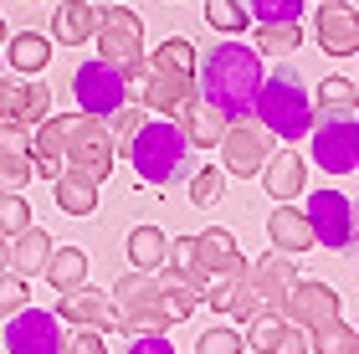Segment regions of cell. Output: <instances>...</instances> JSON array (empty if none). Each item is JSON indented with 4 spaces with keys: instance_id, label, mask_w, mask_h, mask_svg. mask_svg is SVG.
Returning <instances> with one entry per match:
<instances>
[{
    "instance_id": "6da1fadb",
    "label": "cell",
    "mask_w": 359,
    "mask_h": 354,
    "mask_svg": "<svg viewBox=\"0 0 359 354\" xmlns=\"http://www.w3.org/2000/svg\"><path fill=\"white\" fill-rule=\"evenodd\" d=\"M257 88H262V57L247 41H216L205 57H195V93L210 108H221L226 123L252 118Z\"/></svg>"
},
{
    "instance_id": "7a4b0ae2",
    "label": "cell",
    "mask_w": 359,
    "mask_h": 354,
    "mask_svg": "<svg viewBox=\"0 0 359 354\" xmlns=\"http://www.w3.org/2000/svg\"><path fill=\"white\" fill-rule=\"evenodd\" d=\"M128 165L144 185H175L195 170V144L185 139V128L170 118H144L139 134L123 144Z\"/></svg>"
},
{
    "instance_id": "3957f363",
    "label": "cell",
    "mask_w": 359,
    "mask_h": 354,
    "mask_svg": "<svg viewBox=\"0 0 359 354\" xmlns=\"http://www.w3.org/2000/svg\"><path fill=\"white\" fill-rule=\"evenodd\" d=\"M313 114H318V108L308 103V83H303V72L292 67V62H283L277 72H262V88H257L252 118L262 123L272 139H283V144L308 139V123H313Z\"/></svg>"
},
{
    "instance_id": "277c9868",
    "label": "cell",
    "mask_w": 359,
    "mask_h": 354,
    "mask_svg": "<svg viewBox=\"0 0 359 354\" xmlns=\"http://www.w3.org/2000/svg\"><path fill=\"white\" fill-rule=\"evenodd\" d=\"M57 128V144H62V165H77L97 175V180H108L113 175V159H118V144L108 134V118H93V114H62L52 118Z\"/></svg>"
},
{
    "instance_id": "5b68a950",
    "label": "cell",
    "mask_w": 359,
    "mask_h": 354,
    "mask_svg": "<svg viewBox=\"0 0 359 354\" xmlns=\"http://www.w3.org/2000/svg\"><path fill=\"white\" fill-rule=\"evenodd\" d=\"M93 41H97V57L113 62L128 83H139L144 77V21L128 6H103L97 11V31H93Z\"/></svg>"
},
{
    "instance_id": "8992f818",
    "label": "cell",
    "mask_w": 359,
    "mask_h": 354,
    "mask_svg": "<svg viewBox=\"0 0 359 354\" xmlns=\"http://www.w3.org/2000/svg\"><path fill=\"white\" fill-rule=\"evenodd\" d=\"M308 139H313V165L318 170H329V175H354L359 170V118H354V103L313 114Z\"/></svg>"
},
{
    "instance_id": "52a82bcc",
    "label": "cell",
    "mask_w": 359,
    "mask_h": 354,
    "mask_svg": "<svg viewBox=\"0 0 359 354\" xmlns=\"http://www.w3.org/2000/svg\"><path fill=\"white\" fill-rule=\"evenodd\" d=\"M113 308H118V329L134 339V334H170V318L159 308V282L154 272H128V278L113 282Z\"/></svg>"
},
{
    "instance_id": "ba28073f",
    "label": "cell",
    "mask_w": 359,
    "mask_h": 354,
    "mask_svg": "<svg viewBox=\"0 0 359 354\" xmlns=\"http://www.w3.org/2000/svg\"><path fill=\"white\" fill-rule=\"evenodd\" d=\"M72 98H77V114H93V118H108L113 108L128 103V77L113 67V62H83L72 72Z\"/></svg>"
},
{
    "instance_id": "9c48e42d",
    "label": "cell",
    "mask_w": 359,
    "mask_h": 354,
    "mask_svg": "<svg viewBox=\"0 0 359 354\" xmlns=\"http://www.w3.org/2000/svg\"><path fill=\"white\" fill-rule=\"evenodd\" d=\"M303 216H308V231H313V247L354 252V200L344 190H313Z\"/></svg>"
},
{
    "instance_id": "30bf717a",
    "label": "cell",
    "mask_w": 359,
    "mask_h": 354,
    "mask_svg": "<svg viewBox=\"0 0 359 354\" xmlns=\"http://www.w3.org/2000/svg\"><path fill=\"white\" fill-rule=\"evenodd\" d=\"M6 354H57L62 349V318L52 308H15L6 318Z\"/></svg>"
},
{
    "instance_id": "8fae6325",
    "label": "cell",
    "mask_w": 359,
    "mask_h": 354,
    "mask_svg": "<svg viewBox=\"0 0 359 354\" xmlns=\"http://www.w3.org/2000/svg\"><path fill=\"white\" fill-rule=\"evenodd\" d=\"M267 144H272V134L257 118H236V123H226V134H221V144L216 149L226 154V175H241V180H247V175H257L267 165Z\"/></svg>"
},
{
    "instance_id": "7c38bea8",
    "label": "cell",
    "mask_w": 359,
    "mask_h": 354,
    "mask_svg": "<svg viewBox=\"0 0 359 354\" xmlns=\"http://www.w3.org/2000/svg\"><path fill=\"white\" fill-rule=\"evenodd\" d=\"M283 318L287 324H298V329H323L329 318H339V293L329 282H313V278H292L287 287V298H283Z\"/></svg>"
},
{
    "instance_id": "4fadbf2b",
    "label": "cell",
    "mask_w": 359,
    "mask_h": 354,
    "mask_svg": "<svg viewBox=\"0 0 359 354\" xmlns=\"http://www.w3.org/2000/svg\"><path fill=\"white\" fill-rule=\"evenodd\" d=\"M41 118H52V88L36 77H0V123L36 128Z\"/></svg>"
},
{
    "instance_id": "5bb4252c",
    "label": "cell",
    "mask_w": 359,
    "mask_h": 354,
    "mask_svg": "<svg viewBox=\"0 0 359 354\" xmlns=\"http://www.w3.org/2000/svg\"><path fill=\"white\" fill-rule=\"evenodd\" d=\"M57 318L72 329H93V334H118V308L103 287H72V293H57Z\"/></svg>"
},
{
    "instance_id": "9a60e30c",
    "label": "cell",
    "mask_w": 359,
    "mask_h": 354,
    "mask_svg": "<svg viewBox=\"0 0 359 354\" xmlns=\"http://www.w3.org/2000/svg\"><path fill=\"white\" fill-rule=\"evenodd\" d=\"M318 46L329 57H354L359 52V15H354V0H323V11H318Z\"/></svg>"
},
{
    "instance_id": "2e32d148",
    "label": "cell",
    "mask_w": 359,
    "mask_h": 354,
    "mask_svg": "<svg viewBox=\"0 0 359 354\" xmlns=\"http://www.w3.org/2000/svg\"><path fill=\"white\" fill-rule=\"evenodd\" d=\"M195 262H201V272L210 282L216 278H241V272H247V257H241L236 236L226 226H205L201 236H195Z\"/></svg>"
},
{
    "instance_id": "e0dca14e",
    "label": "cell",
    "mask_w": 359,
    "mask_h": 354,
    "mask_svg": "<svg viewBox=\"0 0 359 354\" xmlns=\"http://www.w3.org/2000/svg\"><path fill=\"white\" fill-rule=\"evenodd\" d=\"M292 278H298V267H292L287 252H267L262 262H247V287L257 293L262 308H277V313H283V298H287Z\"/></svg>"
},
{
    "instance_id": "ac0fdd59",
    "label": "cell",
    "mask_w": 359,
    "mask_h": 354,
    "mask_svg": "<svg viewBox=\"0 0 359 354\" xmlns=\"http://www.w3.org/2000/svg\"><path fill=\"white\" fill-rule=\"evenodd\" d=\"M139 88H144V108H154L159 118H175V114H180V103H190V98H195V77L154 72L149 62H144V77H139Z\"/></svg>"
},
{
    "instance_id": "d6986e66",
    "label": "cell",
    "mask_w": 359,
    "mask_h": 354,
    "mask_svg": "<svg viewBox=\"0 0 359 354\" xmlns=\"http://www.w3.org/2000/svg\"><path fill=\"white\" fill-rule=\"evenodd\" d=\"M46 257H52V236H46L36 221H31L26 231H15V236H11V247H0V267L21 272V278L31 282V278H41Z\"/></svg>"
},
{
    "instance_id": "ffe728a7",
    "label": "cell",
    "mask_w": 359,
    "mask_h": 354,
    "mask_svg": "<svg viewBox=\"0 0 359 354\" xmlns=\"http://www.w3.org/2000/svg\"><path fill=\"white\" fill-rule=\"evenodd\" d=\"M257 175H262V185H267L272 200H298L303 190H308V165H303L298 149H277V154H267V165L257 170Z\"/></svg>"
},
{
    "instance_id": "44dd1931",
    "label": "cell",
    "mask_w": 359,
    "mask_h": 354,
    "mask_svg": "<svg viewBox=\"0 0 359 354\" xmlns=\"http://www.w3.org/2000/svg\"><path fill=\"white\" fill-rule=\"evenodd\" d=\"M205 308H216L226 318H236V324H247L252 313H262V303H257V293L247 287V272L241 278H216V282H205Z\"/></svg>"
},
{
    "instance_id": "7402d4cb",
    "label": "cell",
    "mask_w": 359,
    "mask_h": 354,
    "mask_svg": "<svg viewBox=\"0 0 359 354\" xmlns=\"http://www.w3.org/2000/svg\"><path fill=\"white\" fill-rule=\"evenodd\" d=\"M97 175H88V170H77V165H62V175L52 180V196H57V205L67 216H93L97 211Z\"/></svg>"
},
{
    "instance_id": "603a6c76",
    "label": "cell",
    "mask_w": 359,
    "mask_h": 354,
    "mask_svg": "<svg viewBox=\"0 0 359 354\" xmlns=\"http://www.w3.org/2000/svg\"><path fill=\"white\" fill-rule=\"evenodd\" d=\"M180 128H185V139L195 144V149H216L221 134H226V118H221V108H210L201 93H195L190 103H180Z\"/></svg>"
},
{
    "instance_id": "cb8c5ba5",
    "label": "cell",
    "mask_w": 359,
    "mask_h": 354,
    "mask_svg": "<svg viewBox=\"0 0 359 354\" xmlns=\"http://www.w3.org/2000/svg\"><path fill=\"white\" fill-rule=\"evenodd\" d=\"M93 31H97V6L93 0H62L52 11V41L83 46V41H93Z\"/></svg>"
},
{
    "instance_id": "d4e9b609",
    "label": "cell",
    "mask_w": 359,
    "mask_h": 354,
    "mask_svg": "<svg viewBox=\"0 0 359 354\" xmlns=\"http://www.w3.org/2000/svg\"><path fill=\"white\" fill-rule=\"evenodd\" d=\"M267 236H272V247L277 252H287V257H298L313 247V231H308V216L303 211H292V200H283L277 211L267 216Z\"/></svg>"
},
{
    "instance_id": "484cf974",
    "label": "cell",
    "mask_w": 359,
    "mask_h": 354,
    "mask_svg": "<svg viewBox=\"0 0 359 354\" xmlns=\"http://www.w3.org/2000/svg\"><path fill=\"white\" fill-rule=\"evenodd\" d=\"M41 278L52 282L57 293L83 287V282H88V252H77V247H52V257H46V267H41Z\"/></svg>"
},
{
    "instance_id": "4316f807",
    "label": "cell",
    "mask_w": 359,
    "mask_h": 354,
    "mask_svg": "<svg viewBox=\"0 0 359 354\" xmlns=\"http://www.w3.org/2000/svg\"><path fill=\"white\" fill-rule=\"evenodd\" d=\"M6 62L15 67V77H36L46 62H52V41L36 36V31H21V36H6Z\"/></svg>"
},
{
    "instance_id": "83f0119b",
    "label": "cell",
    "mask_w": 359,
    "mask_h": 354,
    "mask_svg": "<svg viewBox=\"0 0 359 354\" xmlns=\"http://www.w3.org/2000/svg\"><path fill=\"white\" fill-rule=\"evenodd\" d=\"M303 46V26L298 21H257V57H292Z\"/></svg>"
},
{
    "instance_id": "f1b7e54d",
    "label": "cell",
    "mask_w": 359,
    "mask_h": 354,
    "mask_svg": "<svg viewBox=\"0 0 359 354\" xmlns=\"http://www.w3.org/2000/svg\"><path fill=\"white\" fill-rule=\"evenodd\" d=\"M308 354H359V334L344 318H329L323 329L308 334Z\"/></svg>"
},
{
    "instance_id": "f546056e",
    "label": "cell",
    "mask_w": 359,
    "mask_h": 354,
    "mask_svg": "<svg viewBox=\"0 0 359 354\" xmlns=\"http://www.w3.org/2000/svg\"><path fill=\"white\" fill-rule=\"evenodd\" d=\"M165 247L170 241H165L159 226H134L128 231V262H134L139 272H154L159 262H165Z\"/></svg>"
},
{
    "instance_id": "4dcf8cb0",
    "label": "cell",
    "mask_w": 359,
    "mask_h": 354,
    "mask_svg": "<svg viewBox=\"0 0 359 354\" xmlns=\"http://www.w3.org/2000/svg\"><path fill=\"white\" fill-rule=\"evenodd\" d=\"M195 57H201V52H195L185 36H170V41L154 46L149 67H154V72H175V77H195Z\"/></svg>"
},
{
    "instance_id": "1f68e13d",
    "label": "cell",
    "mask_w": 359,
    "mask_h": 354,
    "mask_svg": "<svg viewBox=\"0 0 359 354\" xmlns=\"http://www.w3.org/2000/svg\"><path fill=\"white\" fill-rule=\"evenodd\" d=\"M154 282H159V308H165L170 324H185V318L201 308V293H190L185 282H175V278H159L154 272Z\"/></svg>"
},
{
    "instance_id": "d6a6232c",
    "label": "cell",
    "mask_w": 359,
    "mask_h": 354,
    "mask_svg": "<svg viewBox=\"0 0 359 354\" xmlns=\"http://www.w3.org/2000/svg\"><path fill=\"white\" fill-rule=\"evenodd\" d=\"M247 6L241 0H205V26L221 31V36H236V31H247Z\"/></svg>"
},
{
    "instance_id": "836d02e7",
    "label": "cell",
    "mask_w": 359,
    "mask_h": 354,
    "mask_svg": "<svg viewBox=\"0 0 359 354\" xmlns=\"http://www.w3.org/2000/svg\"><path fill=\"white\" fill-rule=\"evenodd\" d=\"M283 329H287V318L277 313V308H262V313L247 318V344L262 349V354H272V344H277V334H283Z\"/></svg>"
},
{
    "instance_id": "e575fe53",
    "label": "cell",
    "mask_w": 359,
    "mask_h": 354,
    "mask_svg": "<svg viewBox=\"0 0 359 354\" xmlns=\"http://www.w3.org/2000/svg\"><path fill=\"white\" fill-rule=\"evenodd\" d=\"M31 226V200L26 190H0V236H15Z\"/></svg>"
},
{
    "instance_id": "d590c367",
    "label": "cell",
    "mask_w": 359,
    "mask_h": 354,
    "mask_svg": "<svg viewBox=\"0 0 359 354\" xmlns=\"http://www.w3.org/2000/svg\"><path fill=\"white\" fill-rule=\"evenodd\" d=\"M226 190V170H190V200L195 205H216Z\"/></svg>"
},
{
    "instance_id": "8d00e7d4",
    "label": "cell",
    "mask_w": 359,
    "mask_h": 354,
    "mask_svg": "<svg viewBox=\"0 0 359 354\" xmlns=\"http://www.w3.org/2000/svg\"><path fill=\"white\" fill-rule=\"evenodd\" d=\"M31 303V282L21 272H0V318H11L15 308H26Z\"/></svg>"
},
{
    "instance_id": "74e56055",
    "label": "cell",
    "mask_w": 359,
    "mask_h": 354,
    "mask_svg": "<svg viewBox=\"0 0 359 354\" xmlns=\"http://www.w3.org/2000/svg\"><path fill=\"white\" fill-rule=\"evenodd\" d=\"M247 15L252 21H298L303 0H247Z\"/></svg>"
},
{
    "instance_id": "f35d334b",
    "label": "cell",
    "mask_w": 359,
    "mask_h": 354,
    "mask_svg": "<svg viewBox=\"0 0 359 354\" xmlns=\"http://www.w3.org/2000/svg\"><path fill=\"white\" fill-rule=\"evenodd\" d=\"M139 123H144V108H128V103L113 108V114H108V134H113V144L123 149V144L139 134Z\"/></svg>"
},
{
    "instance_id": "ab89813d",
    "label": "cell",
    "mask_w": 359,
    "mask_h": 354,
    "mask_svg": "<svg viewBox=\"0 0 359 354\" xmlns=\"http://www.w3.org/2000/svg\"><path fill=\"white\" fill-rule=\"evenodd\" d=\"M247 349V339H241L236 329H210L201 334V344H195V354H241Z\"/></svg>"
},
{
    "instance_id": "60d3db41",
    "label": "cell",
    "mask_w": 359,
    "mask_h": 354,
    "mask_svg": "<svg viewBox=\"0 0 359 354\" xmlns=\"http://www.w3.org/2000/svg\"><path fill=\"white\" fill-rule=\"evenodd\" d=\"M354 77H323V83H318V103L323 108H349L354 103Z\"/></svg>"
},
{
    "instance_id": "b9f144b4",
    "label": "cell",
    "mask_w": 359,
    "mask_h": 354,
    "mask_svg": "<svg viewBox=\"0 0 359 354\" xmlns=\"http://www.w3.org/2000/svg\"><path fill=\"white\" fill-rule=\"evenodd\" d=\"M57 354H108V349H103V334H93V329H72L67 339H62Z\"/></svg>"
},
{
    "instance_id": "7bdbcfd3",
    "label": "cell",
    "mask_w": 359,
    "mask_h": 354,
    "mask_svg": "<svg viewBox=\"0 0 359 354\" xmlns=\"http://www.w3.org/2000/svg\"><path fill=\"white\" fill-rule=\"evenodd\" d=\"M123 354H175V344L165 339V334H134Z\"/></svg>"
},
{
    "instance_id": "ee69618b",
    "label": "cell",
    "mask_w": 359,
    "mask_h": 354,
    "mask_svg": "<svg viewBox=\"0 0 359 354\" xmlns=\"http://www.w3.org/2000/svg\"><path fill=\"white\" fill-rule=\"evenodd\" d=\"M272 354H308V329H298V324H287L283 334H277V344H272Z\"/></svg>"
},
{
    "instance_id": "f6af8a7d",
    "label": "cell",
    "mask_w": 359,
    "mask_h": 354,
    "mask_svg": "<svg viewBox=\"0 0 359 354\" xmlns=\"http://www.w3.org/2000/svg\"><path fill=\"white\" fill-rule=\"evenodd\" d=\"M0 46H6V21H0Z\"/></svg>"
},
{
    "instance_id": "bcb514c9",
    "label": "cell",
    "mask_w": 359,
    "mask_h": 354,
    "mask_svg": "<svg viewBox=\"0 0 359 354\" xmlns=\"http://www.w3.org/2000/svg\"><path fill=\"white\" fill-rule=\"evenodd\" d=\"M93 6H113V0H93Z\"/></svg>"
},
{
    "instance_id": "7dc6e473",
    "label": "cell",
    "mask_w": 359,
    "mask_h": 354,
    "mask_svg": "<svg viewBox=\"0 0 359 354\" xmlns=\"http://www.w3.org/2000/svg\"><path fill=\"white\" fill-rule=\"evenodd\" d=\"M36 6H46V0H36Z\"/></svg>"
},
{
    "instance_id": "c3c4849f",
    "label": "cell",
    "mask_w": 359,
    "mask_h": 354,
    "mask_svg": "<svg viewBox=\"0 0 359 354\" xmlns=\"http://www.w3.org/2000/svg\"><path fill=\"white\" fill-rule=\"evenodd\" d=\"M0 354H6V349H0Z\"/></svg>"
}]
</instances>
